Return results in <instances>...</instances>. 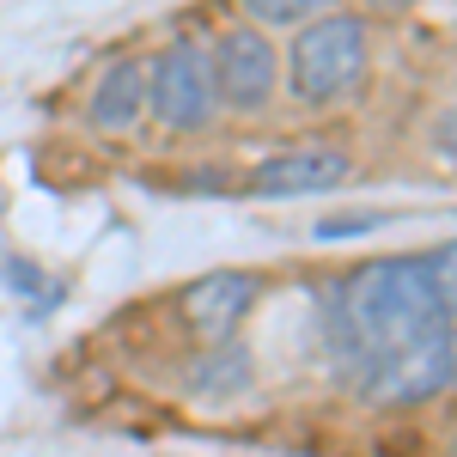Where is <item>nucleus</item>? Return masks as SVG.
I'll use <instances>...</instances> for the list:
<instances>
[{
  "label": "nucleus",
  "mask_w": 457,
  "mask_h": 457,
  "mask_svg": "<svg viewBox=\"0 0 457 457\" xmlns=\"http://www.w3.org/2000/svg\"><path fill=\"white\" fill-rule=\"evenodd\" d=\"M141 110H146V68L141 62H116L92 92V122L104 135H129L141 122Z\"/></svg>",
  "instance_id": "nucleus-7"
},
{
  "label": "nucleus",
  "mask_w": 457,
  "mask_h": 457,
  "mask_svg": "<svg viewBox=\"0 0 457 457\" xmlns=\"http://www.w3.org/2000/svg\"><path fill=\"white\" fill-rule=\"evenodd\" d=\"M348 177V153L336 146H299V153H275L250 171V189L262 195H323Z\"/></svg>",
  "instance_id": "nucleus-6"
},
{
  "label": "nucleus",
  "mask_w": 457,
  "mask_h": 457,
  "mask_svg": "<svg viewBox=\"0 0 457 457\" xmlns=\"http://www.w3.org/2000/svg\"><path fill=\"white\" fill-rule=\"evenodd\" d=\"M366 79V25L360 19H312L293 55H287V86L299 104H336Z\"/></svg>",
  "instance_id": "nucleus-2"
},
{
  "label": "nucleus",
  "mask_w": 457,
  "mask_h": 457,
  "mask_svg": "<svg viewBox=\"0 0 457 457\" xmlns=\"http://www.w3.org/2000/svg\"><path fill=\"white\" fill-rule=\"evenodd\" d=\"M433 141H439V153H452V159H457V110H445V116H439Z\"/></svg>",
  "instance_id": "nucleus-12"
},
{
  "label": "nucleus",
  "mask_w": 457,
  "mask_h": 457,
  "mask_svg": "<svg viewBox=\"0 0 457 457\" xmlns=\"http://www.w3.org/2000/svg\"><path fill=\"white\" fill-rule=\"evenodd\" d=\"M433 262V287H439V305H445V317H452L457 329V245H445L439 256H427Z\"/></svg>",
  "instance_id": "nucleus-9"
},
{
  "label": "nucleus",
  "mask_w": 457,
  "mask_h": 457,
  "mask_svg": "<svg viewBox=\"0 0 457 457\" xmlns=\"http://www.w3.org/2000/svg\"><path fill=\"white\" fill-rule=\"evenodd\" d=\"M452 452H457V439H452Z\"/></svg>",
  "instance_id": "nucleus-13"
},
{
  "label": "nucleus",
  "mask_w": 457,
  "mask_h": 457,
  "mask_svg": "<svg viewBox=\"0 0 457 457\" xmlns=\"http://www.w3.org/2000/svg\"><path fill=\"white\" fill-rule=\"evenodd\" d=\"M452 342H457V329H452Z\"/></svg>",
  "instance_id": "nucleus-14"
},
{
  "label": "nucleus",
  "mask_w": 457,
  "mask_h": 457,
  "mask_svg": "<svg viewBox=\"0 0 457 457\" xmlns=\"http://www.w3.org/2000/svg\"><path fill=\"white\" fill-rule=\"evenodd\" d=\"M329 348L342 353L353 390L366 403H421L452 385L457 342L439 305L433 262H372L329 299Z\"/></svg>",
  "instance_id": "nucleus-1"
},
{
  "label": "nucleus",
  "mask_w": 457,
  "mask_h": 457,
  "mask_svg": "<svg viewBox=\"0 0 457 457\" xmlns=\"http://www.w3.org/2000/svg\"><path fill=\"white\" fill-rule=\"evenodd\" d=\"M250 305H256V275H238V269H220L208 281L183 287V323L202 342H226L250 317Z\"/></svg>",
  "instance_id": "nucleus-5"
},
{
  "label": "nucleus",
  "mask_w": 457,
  "mask_h": 457,
  "mask_svg": "<svg viewBox=\"0 0 457 457\" xmlns=\"http://www.w3.org/2000/svg\"><path fill=\"white\" fill-rule=\"evenodd\" d=\"M238 378H245V353L238 348H220V366H202V372H195V385H208V390H220V385H238Z\"/></svg>",
  "instance_id": "nucleus-11"
},
{
  "label": "nucleus",
  "mask_w": 457,
  "mask_h": 457,
  "mask_svg": "<svg viewBox=\"0 0 457 457\" xmlns=\"http://www.w3.org/2000/svg\"><path fill=\"white\" fill-rule=\"evenodd\" d=\"M208 73H213V104L226 110H262L269 92H275V49L256 25H238L213 43L208 55Z\"/></svg>",
  "instance_id": "nucleus-4"
},
{
  "label": "nucleus",
  "mask_w": 457,
  "mask_h": 457,
  "mask_svg": "<svg viewBox=\"0 0 457 457\" xmlns=\"http://www.w3.org/2000/svg\"><path fill=\"white\" fill-rule=\"evenodd\" d=\"M0 275H6V287H19V293H31V299H55V287L43 281L31 262H19V256H6V262H0Z\"/></svg>",
  "instance_id": "nucleus-10"
},
{
  "label": "nucleus",
  "mask_w": 457,
  "mask_h": 457,
  "mask_svg": "<svg viewBox=\"0 0 457 457\" xmlns=\"http://www.w3.org/2000/svg\"><path fill=\"white\" fill-rule=\"evenodd\" d=\"M245 6L256 12V25H305L329 0H245Z\"/></svg>",
  "instance_id": "nucleus-8"
},
{
  "label": "nucleus",
  "mask_w": 457,
  "mask_h": 457,
  "mask_svg": "<svg viewBox=\"0 0 457 457\" xmlns=\"http://www.w3.org/2000/svg\"><path fill=\"white\" fill-rule=\"evenodd\" d=\"M146 110L171 129V135H195L213 116V73L208 49L195 43H171L153 68H146Z\"/></svg>",
  "instance_id": "nucleus-3"
}]
</instances>
